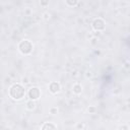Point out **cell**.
Returning a JSON list of instances; mask_svg holds the SVG:
<instances>
[{
    "mask_svg": "<svg viewBox=\"0 0 130 130\" xmlns=\"http://www.w3.org/2000/svg\"><path fill=\"white\" fill-rule=\"evenodd\" d=\"M9 95L10 98H12L15 101H19L22 98H24L25 95V89L21 84L15 83L13 85L10 86L9 88Z\"/></svg>",
    "mask_w": 130,
    "mask_h": 130,
    "instance_id": "1",
    "label": "cell"
},
{
    "mask_svg": "<svg viewBox=\"0 0 130 130\" xmlns=\"http://www.w3.org/2000/svg\"><path fill=\"white\" fill-rule=\"evenodd\" d=\"M32 43L28 40H23L18 44V50L22 55H29L32 52Z\"/></svg>",
    "mask_w": 130,
    "mask_h": 130,
    "instance_id": "2",
    "label": "cell"
},
{
    "mask_svg": "<svg viewBox=\"0 0 130 130\" xmlns=\"http://www.w3.org/2000/svg\"><path fill=\"white\" fill-rule=\"evenodd\" d=\"M91 26H92V28H93L94 30L101 31V30H104V29H105V27H106V22H105V20L102 19V18H95V19L92 21Z\"/></svg>",
    "mask_w": 130,
    "mask_h": 130,
    "instance_id": "3",
    "label": "cell"
},
{
    "mask_svg": "<svg viewBox=\"0 0 130 130\" xmlns=\"http://www.w3.org/2000/svg\"><path fill=\"white\" fill-rule=\"evenodd\" d=\"M41 96V90L37 86H32L28 89V98L31 101H37Z\"/></svg>",
    "mask_w": 130,
    "mask_h": 130,
    "instance_id": "4",
    "label": "cell"
},
{
    "mask_svg": "<svg viewBox=\"0 0 130 130\" xmlns=\"http://www.w3.org/2000/svg\"><path fill=\"white\" fill-rule=\"evenodd\" d=\"M60 89H61V85H60V83L59 82H57V81H53V82H51L50 83V85H49V90H50V92L51 93H58L59 91H60Z\"/></svg>",
    "mask_w": 130,
    "mask_h": 130,
    "instance_id": "5",
    "label": "cell"
},
{
    "mask_svg": "<svg viewBox=\"0 0 130 130\" xmlns=\"http://www.w3.org/2000/svg\"><path fill=\"white\" fill-rule=\"evenodd\" d=\"M41 130H57V127L55 124H53L51 122H46L43 124Z\"/></svg>",
    "mask_w": 130,
    "mask_h": 130,
    "instance_id": "6",
    "label": "cell"
},
{
    "mask_svg": "<svg viewBox=\"0 0 130 130\" xmlns=\"http://www.w3.org/2000/svg\"><path fill=\"white\" fill-rule=\"evenodd\" d=\"M72 91H73V93H75V94H80V93L82 92V86H81L80 84L76 83V84L73 85Z\"/></svg>",
    "mask_w": 130,
    "mask_h": 130,
    "instance_id": "7",
    "label": "cell"
},
{
    "mask_svg": "<svg viewBox=\"0 0 130 130\" xmlns=\"http://www.w3.org/2000/svg\"><path fill=\"white\" fill-rule=\"evenodd\" d=\"M26 108H27V110L32 111V110L36 108V103H35V101H31V100L27 101V102H26Z\"/></svg>",
    "mask_w": 130,
    "mask_h": 130,
    "instance_id": "8",
    "label": "cell"
},
{
    "mask_svg": "<svg viewBox=\"0 0 130 130\" xmlns=\"http://www.w3.org/2000/svg\"><path fill=\"white\" fill-rule=\"evenodd\" d=\"M65 4L68 5V6H70V7H74V6H76L78 4V1L77 0H66L65 1Z\"/></svg>",
    "mask_w": 130,
    "mask_h": 130,
    "instance_id": "9",
    "label": "cell"
},
{
    "mask_svg": "<svg viewBox=\"0 0 130 130\" xmlns=\"http://www.w3.org/2000/svg\"><path fill=\"white\" fill-rule=\"evenodd\" d=\"M50 113H51L52 115H56V114L58 113V109L55 108V107H54V108H51V109H50Z\"/></svg>",
    "mask_w": 130,
    "mask_h": 130,
    "instance_id": "10",
    "label": "cell"
},
{
    "mask_svg": "<svg viewBox=\"0 0 130 130\" xmlns=\"http://www.w3.org/2000/svg\"><path fill=\"white\" fill-rule=\"evenodd\" d=\"M88 112L89 113H94L95 112V108L94 107H89L88 108Z\"/></svg>",
    "mask_w": 130,
    "mask_h": 130,
    "instance_id": "11",
    "label": "cell"
},
{
    "mask_svg": "<svg viewBox=\"0 0 130 130\" xmlns=\"http://www.w3.org/2000/svg\"><path fill=\"white\" fill-rule=\"evenodd\" d=\"M44 18H45V19H49V18H50V13L45 12V13H44Z\"/></svg>",
    "mask_w": 130,
    "mask_h": 130,
    "instance_id": "12",
    "label": "cell"
},
{
    "mask_svg": "<svg viewBox=\"0 0 130 130\" xmlns=\"http://www.w3.org/2000/svg\"><path fill=\"white\" fill-rule=\"evenodd\" d=\"M48 4H49V1H41V5H43V6H46Z\"/></svg>",
    "mask_w": 130,
    "mask_h": 130,
    "instance_id": "13",
    "label": "cell"
},
{
    "mask_svg": "<svg viewBox=\"0 0 130 130\" xmlns=\"http://www.w3.org/2000/svg\"><path fill=\"white\" fill-rule=\"evenodd\" d=\"M77 128H78V129H80V128L82 129V128H83V124H81V123H79V124L77 125Z\"/></svg>",
    "mask_w": 130,
    "mask_h": 130,
    "instance_id": "14",
    "label": "cell"
},
{
    "mask_svg": "<svg viewBox=\"0 0 130 130\" xmlns=\"http://www.w3.org/2000/svg\"><path fill=\"white\" fill-rule=\"evenodd\" d=\"M122 130H128V126H122Z\"/></svg>",
    "mask_w": 130,
    "mask_h": 130,
    "instance_id": "15",
    "label": "cell"
},
{
    "mask_svg": "<svg viewBox=\"0 0 130 130\" xmlns=\"http://www.w3.org/2000/svg\"><path fill=\"white\" fill-rule=\"evenodd\" d=\"M23 82H24V83H28V80H27V78H25V79L23 78Z\"/></svg>",
    "mask_w": 130,
    "mask_h": 130,
    "instance_id": "16",
    "label": "cell"
}]
</instances>
